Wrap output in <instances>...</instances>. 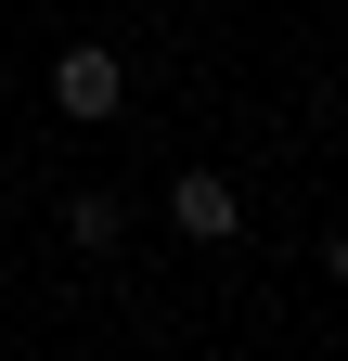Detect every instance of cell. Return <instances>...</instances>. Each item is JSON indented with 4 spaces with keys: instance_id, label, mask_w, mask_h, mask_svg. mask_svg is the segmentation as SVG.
Returning <instances> with one entry per match:
<instances>
[{
    "instance_id": "6da1fadb",
    "label": "cell",
    "mask_w": 348,
    "mask_h": 361,
    "mask_svg": "<svg viewBox=\"0 0 348 361\" xmlns=\"http://www.w3.org/2000/svg\"><path fill=\"white\" fill-rule=\"evenodd\" d=\"M116 90H129V78H116V52H52V104H65L77 129L116 116Z\"/></svg>"
},
{
    "instance_id": "7a4b0ae2",
    "label": "cell",
    "mask_w": 348,
    "mask_h": 361,
    "mask_svg": "<svg viewBox=\"0 0 348 361\" xmlns=\"http://www.w3.org/2000/svg\"><path fill=\"white\" fill-rule=\"evenodd\" d=\"M168 219H181V233H194V245H220V233H232V219H245V207H232V180H220V168H194V180H181V194H168Z\"/></svg>"
},
{
    "instance_id": "3957f363",
    "label": "cell",
    "mask_w": 348,
    "mask_h": 361,
    "mask_svg": "<svg viewBox=\"0 0 348 361\" xmlns=\"http://www.w3.org/2000/svg\"><path fill=\"white\" fill-rule=\"evenodd\" d=\"M65 233H77V245H116L129 219H116V194H77V207H65Z\"/></svg>"
}]
</instances>
